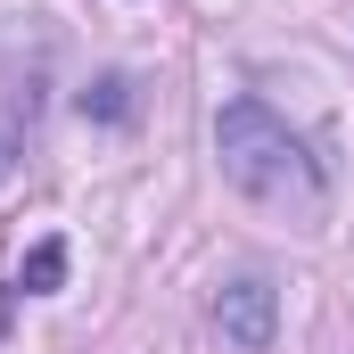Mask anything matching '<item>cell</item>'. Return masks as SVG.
<instances>
[{
	"mask_svg": "<svg viewBox=\"0 0 354 354\" xmlns=\"http://www.w3.org/2000/svg\"><path fill=\"white\" fill-rule=\"evenodd\" d=\"M214 157H223V174L239 181L256 206L322 214V165H313V149L272 115L264 99H231V107L214 115Z\"/></svg>",
	"mask_w": 354,
	"mask_h": 354,
	"instance_id": "cell-1",
	"label": "cell"
},
{
	"mask_svg": "<svg viewBox=\"0 0 354 354\" xmlns=\"http://www.w3.org/2000/svg\"><path fill=\"white\" fill-rule=\"evenodd\" d=\"M214 322H223V338H231L239 354H264L272 346V322H280L272 280H231V288L214 297Z\"/></svg>",
	"mask_w": 354,
	"mask_h": 354,
	"instance_id": "cell-2",
	"label": "cell"
},
{
	"mask_svg": "<svg viewBox=\"0 0 354 354\" xmlns=\"http://www.w3.org/2000/svg\"><path fill=\"white\" fill-rule=\"evenodd\" d=\"M58 272H66V248H58V239H41V248L25 256V272H17V288H25V297H50V288H58Z\"/></svg>",
	"mask_w": 354,
	"mask_h": 354,
	"instance_id": "cell-3",
	"label": "cell"
}]
</instances>
